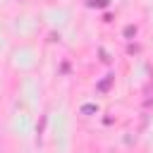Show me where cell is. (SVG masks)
Masks as SVG:
<instances>
[{
	"label": "cell",
	"instance_id": "2",
	"mask_svg": "<svg viewBox=\"0 0 153 153\" xmlns=\"http://www.w3.org/2000/svg\"><path fill=\"white\" fill-rule=\"evenodd\" d=\"M96 110H98V108H96V105H91V103L81 105V112H84V115H91V112H96Z\"/></svg>",
	"mask_w": 153,
	"mask_h": 153
},
{
	"label": "cell",
	"instance_id": "4",
	"mask_svg": "<svg viewBox=\"0 0 153 153\" xmlns=\"http://www.w3.org/2000/svg\"><path fill=\"white\" fill-rule=\"evenodd\" d=\"M134 33H136V26H131V24L124 26V36H134Z\"/></svg>",
	"mask_w": 153,
	"mask_h": 153
},
{
	"label": "cell",
	"instance_id": "3",
	"mask_svg": "<svg viewBox=\"0 0 153 153\" xmlns=\"http://www.w3.org/2000/svg\"><path fill=\"white\" fill-rule=\"evenodd\" d=\"M88 5H91V7H105L108 0H88Z\"/></svg>",
	"mask_w": 153,
	"mask_h": 153
},
{
	"label": "cell",
	"instance_id": "1",
	"mask_svg": "<svg viewBox=\"0 0 153 153\" xmlns=\"http://www.w3.org/2000/svg\"><path fill=\"white\" fill-rule=\"evenodd\" d=\"M112 84H115V74H105V76H103V79L98 81V86H96V88H98L100 93H108Z\"/></svg>",
	"mask_w": 153,
	"mask_h": 153
}]
</instances>
